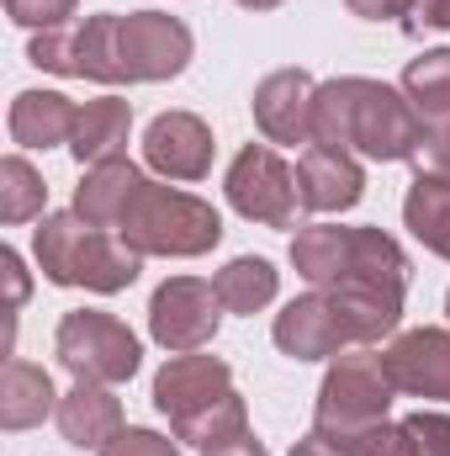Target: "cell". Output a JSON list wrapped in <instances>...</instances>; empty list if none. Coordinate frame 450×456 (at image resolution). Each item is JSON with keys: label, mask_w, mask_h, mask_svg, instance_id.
Here are the masks:
<instances>
[{"label": "cell", "mask_w": 450, "mask_h": 456, "mask_svg": "<svg viewBox=\"0 0 450 456\" xmlns=\"http://www.w3.org/2000/svg\"><path fill=\"white\" fill-rule=\"evenodd\" d=\"M424 133H430L424 112L382 80L344 75V80L318 86V96H313V143H329L344 154L398 165L424 149Z\"/></svg>", "instance_id": "cell-1"}, {"label": "cell", "mask_w": 450, "mask_h": 456, "mask_svg": "<svg viewBox=\"0 0 450 456\" xmlns=\"http://www.w3.org/2000/svg\"><path fill=\"white\" fill-rule=\"evenodd\" d=\"M37 271L53 287L85 292H122L138 281L143 255L122 244V233L85 224L80 213H43L37 224Z\"/></svg>", "instance_id": "cell-2"}, {"label": "cell", "mask_w": 450, "mask_h": 456, "mask_svg": "<svg viewBox=\"0 0 450 456\" xmlns=\"http://www.w3.org/2000/svg\"><path fill=\"white\" fill-rule=\"evenodd\" d=\"M292 265L308 287H339V281H392L408 287V255L382 228H339L313 224L292 239Z\"/></svg>", "instance_id": "cell-3"}, {"label": "cell", "mask_w": 450, "mask_h": 456, "mask_svg": "<svg viewBox=\"0 0 450 456\" xmlns=\"http://www.w3.org/2000/svg\"><path fill=\"white\" fill-rule=\"evenodd\" d=\"M117 233H122V244L138 249V255L191 260V255H207V249L223 239V218H218L213 202H202V197H191V191L143 181L138 197L127 202Z\"/></svg>", "instance_id": "cell-4"}, {"label": "cell", "mask_w": 450, "mask_h": 456, "mask_svg": "<svg viewBox=\"0 0 450 456\" xmlns=\"http://www.w3.org/2000/svg\"><path fill=\"white\" fill-rule=\"evenodd\" d=\"M53 355H59V366L75 382H101V387L127 382L138 371V361H143L138 335L117 314H101V308L64 314L59 319V335H53Z\"/></svg>", "instance_id": "cell-5"}, {"label": "cell", "mask_w": 450, "mask_h": 456, "mask_svg": "<svg viewBox=\"0 0 450 456\" xmlns=\"http://www.w3.org/2000/svg\"><path fill=\"white\" fill-rule=\"evenodd\" d=\"M392 377L382 366L376 350H344L334 355L324 387H318V409H313V430L318 436H350V430H366L376 419H387L392 409Z\"/></svg>", "instance_id": "cell-6"}, {"label": "cell", "mask_w": 450, "mask_h": 456, "mask_svg": "<svg viewBox=\"0 0 450 456\" xmlns=\"http://www.w3.org/2000/svg\"><path fill=\"white\" fill-rule=\"evenodd\" d=\"M197 53V37L181 16H165V11H133V16H117V64H122V80L127 86H159V80H175Z\"/></svg>", "instance_id": "cell-7"}, {"label": "cell", "mask_w": 450, "mask_h": 456, "mask_svg": "<svg viewBox=\"0 0 450 456\" xmlns=\"http://www.w3.org/2000/svg\"><path fill=\"white\" fill-rule=\"evenodd\" d=\"M228 202L238 218L265 228H292L297 224V170L270 149V143H244L228 165Z\"/></svg>", "instance_id": "cell-8"}, {"label": "cell", "mask_w": 450, "mask_h": 456, "mask_svg": "<svg viewBox=\"0 0 450 456\" xmlns=\"http://www.w3.org/2000/svg\"><path fill=\"white\" fill-rule=\"evenodd\" d=\"M27 59L37 69H53V75H69V80H101V86H127L122 80V64H117V16H85L80 27H53V32H37Z\"/></svg>", "instance_id": "cell-9"}, {"label": "cell", "mask_w": 450, "mask_h": 456, "mask_svg": "<svg viewBox=\"0 0 450 456\" xmlns=\"http://www.w3.org/2000/svg\"><path fill=\"white\" fill-rule=\"evenodd\" d=\"M218 324H223V297L202 276H170L149 297V335H154V345H165L175 355L213 345Z\"/></svg>", "instance_id": "cell-10"}, {"label": "cell", "mask_w": 450, "mask_h": 456, "mask_svg": "<svg viewBox=\"0 0 450 456\" xmlns=\"http://www.w3.org/2000/svg\"><path fill=\"white\" fill-rule=\"evenodd\" d=\"M233 393V366L223 355H170L154 377V409L170 419V430H186L191 419H202L207 409H218Z\"/></svg>", "instance_id": "cell-11"}, {"label": "cell", "mask_w": 450, "mask_h": 456, "mask_svg": "<svg viewBox=\"0 0 450 456\" xmlns=\"http://www.w3.org/2000/svg\"><path fill=\"white\" fill-rule=\"evenodd\" d=\"M270 340L281 355H292V361H329L339 350H350L355 340V330H350V319H344V308H339L329 292H308V297H292L281 314H276V330H270Z\"/></svg>", "instance_id": "cell-12"}, {"label": "cell", "mask_w": 450, "mask_h": 456, "mask_svg": "<svg viewBox=\"0 0 450 456\" xmlns=\"http://www.w3.org/2000/svg\"><path fill=\"white\" fill-rule=\"evenodd\" d=\"M143 159L165 181H202L213 170V127L197 112H159L143 127Z\"/></svg>", "instance_id": "cell-13"}, {"label": "cell", "mask_w": 450, "mask_h": 456, "mask_svg": "<svg viewBox=\"0 0 450 456\" xmlns=\"http://www.w3.org/2000/svg\"><path fill=\"white\" fill-rule=\"evenodd\" d=\"M382 366L398 393L450 403V330H408L382 350Z\"/></svg>", "instance_id": "cell-14"}, {"label": "cell", "mask_w": 450, "mask_h": 456, "mask_svg": "<svg viewBox=\"0 0 450 456\" xmlns=\"http://www.w3.org/2000/svg\"><path fill=\"white\" fill-rule=\"evenodd\" d=\"M313 75L308 69H276L254 86V122L270 143H313Z\"/></svg>", "instance_id": "cell-15"}, {"label": "cell", "mask_w": 450, "mask_h": 456, "mask_svg": "<svg viewBox=\"0 0 450 456\" xmlns=\"http://www.w3.org/2000/svg\"><path fill=\"white\" fill-rule=\"evenodd\" d=\"M366 197V170L355 154L329 149V143H308L297 159V202L308 213H350Z\"/></svg>", "instance_id": "cell-16"}, {"label": "cell", "mask_w": 450, "mask_h": 456, "mask_svg": "<svg viewBox=\"0 0 450 456\" xmlns=\"http://www.w3.org/2000/svg\"><path fill=\"white\" fill-rule=\"evenodd\" d=\"M117 430H122V403H117L112 387H101V382H75V387L59 398V436H64L69 446L101 452Z\"/></svg>", "instance_id": "cell-17"}, {"label": "cell", "mask_w": 450, "mask_h": 456, "mask_svg": "<svg viewBox=\"0 0 450 456\" xmlns=\"http://www.w3.org/2000/svg\"><path fill=\"white\" fill-rule=\"evenodd\" d=\"M138 186H143V170H138L127 154L101 159V165H91L85 181L75 186V213L96 228H117L122 213H127V202L138 197Z\"/></svg>", "instance_id": "cell-18"}, {"label": "cell", "mask_w": 450, "mask_h": 456, "mask_svg": "<svg viewBox=\"0 0 450 456\" xmlns=\"http://www.w3.org/2000/svg\"><path fill=\"white\" fill-rule=\"evenodd\" d=\"M75 122H80V107L69 96H59V91H21L11 102V143L53 149V143L75 138Z\"/></svg>", "instance_id": "cell-19"}, {"label": "cell", "mask_w": 450, "mask_h": 456, "mask_svg": "<svg viewBox=\"0 0 450 456\" xmlns=\"http://www.w3.org/2000/svg\"><path fill=\"white\" fill-rule=\"evenodd\" d=\"M48 414H59V393H53V377L32 361H5V377H0V425L5 430H32L43 425Z\"/></svg>", "instance_id": "cell-20"}, {"label": "cell", "mask_w": 450, "mask_h": 456, "mask_svg": "<svg viewBox=\"0 0 450 456\" xmlns=\"http://www.w3.org/2000/svg\"><path fill=\"white\" fill-rule=\"evenodd\" d=\"M127 133H133V107L122 96H101V102H85L80 122H75V138H69V154L80 165H101L117 159L127 149Z\"/></svg>", "instance_id": "cell-21"}, {"label": "cell", "mask_w": 450, "mask_h": 456, "mask_svg": "<svg viewBox=\"0 0 450 456\" xmlns=\"http://www.w3.org/2000/svg\"><path fill=\"white\" fill-rule=\"evenodd\" d=\"M403 224H408V233L430 255L450 260V181L446 175H435V170H419L414 175V186L403 197Z\"/></svg>", "instance_id": "cell-22"}, {"label": "cell", "mask_w": 450, "mask_h": 456, "mask_svg": "<svg viewBox=\"0 0 450 456\" xmlns=\"http://www.w3.org/2000/svg\"><path fill=\"white\" fill-rule=\"evenodd\" d=\"M213 287H218V297H223L228 314H260V308L276 303L281 271H276L270 260H260V255H238V260H228L223 271H218Z\"/></svg>", "instance_id": "cell-23"}, {"label": "cell", "mask_w": 450, "mask_h": 456, "mask_svg": "<svg viewBox=\"0 0 450 456\" xmlns=\"http://www.w3.org/2000/svg\"><path fill=\"white\" fill-rule=\"evenodd\" d=\"M403 96L430 117V122L450 117V48L419 53V59L403 69Z\"/></svg>", "instance_id": "cell-24"}, {"label": "cell", "mask_w": 450, "mask_h": 456, "mask_svg": "<svg viewBox=\"0 0 450 456\" xmlns=\"http://www.w3.org/2000/svg\"><path fill=\"white\" fill-rule=\"evenodd\" d=\"M43 208H48V186H43V175H37L21 154H5V159H0V224L43 218Z\"/></svg>", "instance_id": "cell-25"}, {"label": "cell", "mask_w": 450, "mask_h": 456, "mask_svg": "<svg viewBox=\"0 0 450 456\" xmlns=\"http://www.w3.org/2000/svg\"><path fill=\"white\" fill-rule=\"evenodd\" d=\"M249 430V409H244V398L238 393H228L218 409H207L202 419H191L186 430H175V441H186V446H202V452H213V446H223L233 436H244Z\"/></svg>", "instance_id": "cell-26"}, {"label": "cell", "mask_w": 450, "mask_h": 456, "mask_svg": "<svg viewBox=\"0 0 450 456\" xmlns=\"http://www.w3.org/2000/svg\"><path fill=\"white\" fill-rule=\"evenodd\" d=\"M334 446L344 456H419V452H414L408 425H392V419H376V425H366V430L334 436Z\"/></svg>", "instance_id": "cell-27"}, {"label": "cell", "mask_w": 450, "mask_h": 456, "mask_svg": "<svg viewBox=\"0 0 450 456\" xmlns=\"http://www.w3.org/2000/svg\"><path fill=\"white\" fill-rule=\"evenodd\" d=\"M75 5H80V0H5V16H11L16 27L53 32V27H64V21L75 16Z\"/></svg>", "instance_id": "cell-28"}, {"label": "cell", "mask_w": 450, "mask_h": 456, "mask_svg": "<svg viewBox=\"0 0 450 456\" xmlns=\"http://www.w3.org/2000/svg\"><path fill=\"white\" fill-rule=\"evenodd\" d=\"M403 425H408L414 452L419 456H450V414H440V409H419V414H408Z\"/></svg>", "instance_id": "cell-29"}, {"label": "cell", "mask_w": 450, "mask_h": 456, "mask_svg": "<svg viewBox=\"0 0 450 456\" xmlns=\"http://www.w3.org/2000/svg\"><path fill=\"white\" fill-rule=\"evenodd\" d=\"M101 456H181V446L159 430H117L101 446Z\"/></svg>", "instance_id": "cell-30"}, {"label": "cell", "mask_w": 450, "mask_h": 456, "mask_svg": "<svg viewBox=\"0 0 450 456\" xmlns=\"http://www.w3.org/2000/svg\"><path fill=\"white\" fill-rule=\"evenodd\" d=\"M424 170H435V175H446L450 181V117L440 122H430V133H424Z\"/></svg>", "instance_id": "cell-31"}, {"label": "cell", "mask_w": 450, "mask_h": 456, "mask_svg": "<svg viewBox=\"0 0 450 456\" xmlns=\"http://www.w3.org/2000/svg\"><path fill=\"white\" fill-rule=\"evenodd\" d=\"M360 21H403L408 11H419V0H344Z\"/></svg>", "instance_id": "cell-32"}, {"label": "cell", "mask_w": 450, "mask_h": 456, "mask_svg": "<svg viewBox=\"0 0 450 456\" xmlns=\"http://www.w3.org/2000/svg\"><path fill=\"white\" fill-rule=\"evenodd\" d=\"M202 456H270V446L244 430V436H233V441H223V446H213V452H202Z\"/></svg>", "instance_id": "cell-33"}, {"label": "cell", "mask_w": 450, "mask_h": 456, "mask_svg": "<svg viewBox=\"0 0 450 456\" xmlns=\"http://www.w3.org/2000/svg\"><path fill=\"white\" fill-rule=\"evenodd\" d=\"M0 271H5V281H11V308H21V303H27V276H21L16 249H0Z\"/></svg>", "instance_id": "cell-34"}, {"label": "cell", "mask_w": 450, "mask_h": 456, "mask_svg": "<svg viewBox=\"0 0 450 456\" xmlns=\"http://www.w3.org/2000/svg\"><path fill=\"white\" fill-rule=\"evenodd\" d=\"M292 456H344V452H339L329 436H318V430H313L308 441H297V446H292Z\"/></svg>", "instance_id": "cell-35"}, {"label": "cell", "mask_w": 450, "mask_h": 456, "mask_svg": "<svg viewBox=\"0 0 450 456\" xmlns=\"http://www.w3.org/2000/svg\"><path fill=\"white\" fill-rule=\"evenodd\" d=\"M424 27H450V0H419Z\"/></svg>", "instance_id": "cell-36"}, {"label": "cell", "mask_w": 450, "mask_h": 456, "mask_svg": "<svg viewBox=\"0 0 450 456\" xmlns=\"http://www.w3.org/2000/svg\"><path fill=\"white\" fill-rule=\"evenodd\" d=\"M238 5H244V11H276L281 0H238Z\"/></svg>", "instance_id": "cell-37"}, {"label": "cell", "mask_w": 450, "mask_h": 456, "mask_svg": "<svg viewBox=\"0 0 450 456\" xmlns=\"http://www.w3.org/2000/svg\"><path fill=\"white\" fill-rule=\"evenodd\" d=\"M446 319H450V292H446Z\"/></svg>", "instance_id": "cell-38"}]
</instances>
